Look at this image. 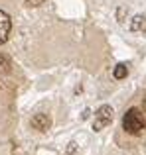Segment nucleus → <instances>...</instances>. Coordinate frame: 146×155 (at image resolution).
<instances>
[{"mask_svg": "<svg viewBox=\"0 0 146 155\" xmlns=\"http://www.w3.org/2000/svg\"><path fill=\"white\" fill-rule=\"evenodd\" d=\"M113 75H115V79H124V77L128 75V69H127V65H116L115 67V71H113Z\"/></svg>", "mask_w": 146, "mask_h": 155, "instance_id": "5", "label": "nucleus"}, {"mask_svg": "<svg viewBox=\"0 0 146 155\" xmlns=\"http://www.w3.org/2000/svg\"><path fill=\"white\" fill-rule=\"evenodd\" d=\"M10 28H12V22H10V16L6 12L0 10V43H4L8 39V34H10Z\"/></svg>", "mask_w": 146, "mask_h": 155, "instance_id": "3", "label": "nucleus"}, {"mask_svg": "<svg viewBox=\"0 0 146 155\" xmlns=\"http://www.w3.org/2000/svg\"><path fill=\"white\" fill-rule=\"evenodd\" d=\"M123 128L127 130L128 134H132V136L140 134L146 128V120H144L142 112H140L138 108H130L123 118Z\"/></svg>", "mask_w": 146, "mask_h": 155, "instance_id": "1", "label": "nucleus"}, {"mask_svg": "<svg viewBox=\"0 0 146 155\" xmlns=\"http://www.w3.org/2000/svg\"><path fill=\"white\" fill-rule=\"evenodd\" d=\"M142 110L146 112V98H144V102H142Z\"/></svg>", "mask_w": 146, "mask_h": 155, "instance_id": "7", "label": "nucleus"}, {"mask_svg": "<svg viewBox=\"0 0 146 155\" xmlns=\"http://www.w3.org/2000/svg\"><path fill=\"white\" fill-rule=\"evenodd\" d=\"M42 2H43V0H28V4H30V6H40Z\"/></svg>", "mask_w": 146, "mask_h": 155, "instance_id": "6", "label": "nucleus"}, {"mask_svg": "<svg viewBox=\"0 0 146 155\" xmlns=\"http://www.w3.org/2000/svg\"><path fill=\"white\" fill-rule=\"evenodd\" d=\"M32 126H34L36 130H40V132H46L51 126V120L47 118V114H36V116L32 118Z\"/></svg>", "mask_w": 146, "mask_h": 155, "instance_id": "4", "label": "nucleus"}, {"mask_svg": "<svg viewBox=\"0 0 146 155\" xmlns=\"http://www.w3.org/2000/svg\"><path fill=\"white\" fill-rule=\"evenodd\" d=\"M111 122H113V108H111V106H101V108L95 112V122H93V128L99 132V130L107 128Z\"/></svg>", "mask_w": 146, "mask_h": 155, "instance_id": "2", "label": "nucleus"}]
</instances>
